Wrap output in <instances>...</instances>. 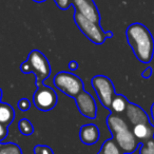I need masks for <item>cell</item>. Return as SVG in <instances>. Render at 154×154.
<instances>
[{"label": "cell", "instance_id": "cell-23", "mask_svg": "<svg viewBox=\"0 0 154 154\" xmlns=\"http://www.w3.org/2000/svg\"><path fill=\"white\" fill-rule=\"evenodd\" d=\"M8 133H9V131H8V127H5V126H3V125L0 124V143H1V141H2L3 139L8 136Z\"/></svg>", "mask_w": 154, "mask_h": 154}, {"label": "cell", "instance_id": "cell-6", "mask_svg": "<svg viewBox=\"0 0 154 154\" xmlns=\"http://www.w3.org/2000/svg\"><path fill=\"white\" fill-rule=\"evenodd\" d=\"M33 103L38 110L48 112L57 103V94L52 88L41 84L37 86V90L33 95Z\"/></svg>", "mask_w": 154, "mask_h": 154}, {"label": "cell", "instance_id": "cell-29", "mask_svg": "<svg viewBox=\"0 0 154 154\" xmlns=\"http://www.w3.org/2000/svg\"><path fill=\"white\" fill-rule=\"evenodd\" d=\"M153 137H154V135H153Z\"/></svg>", "mask_w": 154, "mask_h": 154}, {"label": "cell", "instance_id": "cell-10", "mask_svg": "<svg viewBox=\"0 0 154 154\" xmlns=\"http://www.w3.org/2000/svg\"><path fill=\"white\" fill-rule=\"evenodd\" d=\"M127 117H128L129 122L135 126L138 124H151L149 116L147 115L145 111L141 109L140 107L134 105V103H129L128 107L126 109ZM152 125V124H151Z\"/></svg>", "mask_w": 154, "mask_h": 154}, {"label": "cell", "instance_id": "cell-26", "mask_svg": "<svg viewBox=\"0 0 154 154\" xmlns=\"http://www.w3.org/2000/svg\"><path fill=\"white\" fill-rule=\"evenodd\" d=\"M151 115H152V118H153V125H154V103L151 107Z\"/></svg>", "mask_w": 154, "mask_h": 154}, {"label": "cell", "instance_id": "cell-11", "mask_svg": "<svg viewBox=\"0 0 154 154\" xmlns=\"http://www.w3.org/2000/svg\"><path fill=\"white\" fill-rule=\"evenodd\" d=\"M99 136H100V133H99L98 128L93 124L84 125L79 130V138L85 145H94L98 141Z\"/></svg>", "mask_w": 154, "mask_h": 154}, {"label": "cell", "instance_id": "cell-17", "mask_svg": "<svg viewBox=\"0 0 154 154\" xmlns=\"http://www.w3.org/2000/svg\"><path fill=\"white\" fill-rule=\"evenodd\" d=\"M0 154H22L18 145L14 143H0Z\"/></svg>", "mask_w": 154, "mask_h": 154}, {"label": "cell", "instance_id": "cell-8", "mask_svg": "<svg viewBox=\"0 0 154 154\" xmlns=\"http://www.w3.org/2000/svg\"><path fill=\"white\" fill-rule=\"evenodd\" d=\"M75 101H76V106L78 108V110H79V112L85 117L91 118V119L96 117L97 106L94 98H93V96L90 93L86 92L84 90L82 93H79L75 97Z\"/></svg>", "mask_w": 154, "mask_h": 154}, {"label": "cell", "instance_id": "cell-25", "mask_svg": "<svg viewBox=\"0 0 154 154\" xmlns=\"http://www.w3.org/2000/svg\"><path fill=\"white\" fill-rule=\"evenodd\" d=\"M150 75H151V69H150V68H148L147 70H145L143 72V78H149Z\"/></svg>", "mask_w": 154, "mask_h": 154}, {"label": "cell", "instance_id": "cell-27", "mask_svg": "<svg viewBox=\"0 0 154 154\" xmlns=\"http://www.w3.org/2000/svg\"><path fill=\"white\" fill-rule=\"evenodd\" d=\"M33 1H35V2H37V3H41V2H45V0H33Z\"/></svg>", "mask_w": 154, "mask_h": 154}, {"label": "cell", "instance_id": "cell-24", "mask_svg": "<svg viewBox=\"0 0 154 154\" xmlns=\"http://www.w3.org/2000/svg\"><path fill=\"white\" fill-rule=\"evenodd\" d=\"M77 68H78V63H77L76 61H71L70 63H69V69H70L71 71H75Z\"/></svg>", "mask_w": 154, "mask_h": 154}, {"label": "cell", "instance_id": "cell-4", "mask_svg": "<svg viewBox=\"0 0 154 154\" xmlns=\"http://www.w3.org/2000/svg\"><path fill=\"white\" fill-rule=\"evenodd\" d=\"M54 86L70 97H75L84 91V82L79 77L70 72H59L54 76Z\"/></svg>", "mask_w": 154, "mask_h": 154}, {"label": "cell", "instance_id": "cell-28", "mask_svg": "<svg viewBox=\"0 0 154 154\" xmlns=\"http://www.w3.org/2000/svg\"><path fill=\"white\" fill-rule=\"evenodd\" d=\"M1 98H2V91L0 89V103H1Z\"/></svg>", "mask_w": 154, "mask_h": 154}, {"label": "cell", "instance_id": "cell-20", "mask_svg": "<svg viewBox=\"0 0 154 154\" xmlns=\"http://www.w3.org/2000/svg\"><path fill=\"white\" fill-rule=\"evenodd\" d=\"M34 154H54L52 149L48 146L38 145L34 148Z\"/></svg>", "mask_w": 154, "mask_h": 154}, {"label": "cell", "instance_id": "cell-12", "mask_svg": "<svg viewBox=\"0 0 154 154\" xmlns=\"http://www.w3.org/2000/svg\"><path fill=\"white\" fill-rule=\"evenodd\" d=\"M107 125H108V128H109L110 132H111V134L113 135V136L117 134V133L122 132V131L128 130L129 129L128 124H127L122 117H119V116L115 115V114H113V113L108 116Z\"/></svg>", "mask_w": 154, "mask_h": 154}, {"label": "cell", "instance_id": "cell-9", "mask_svg": "<svg viewBox=\"0 0 154 154\" xmlns=\"http://www.w3.org/2000/svg\"><path fill=\"white\" fill-rule=\"evenodd\" d=\"M113 138L118 145V147L120 148V150L124 152V154L133 153L139 147L137 138L134 136L132 131H130L129 129L122 131V132L117 133L116 135H114Z\"/></svg>", "mask_w": 154, "mask_h": 154}, {"label": "cell", "instance_id": "cell-1", "mask_svg": "<svg viewBox=\"0 0 154 154\" xmlns=\"http://www.w3.org/2000/svg\"><path fill=\"white\" fill-rule=\"evenodd\" d=\"M126 37L135 57L143 63H149L154 54V40L147 26L138 22L130 24Z\"/></svg>", "mask_w": 154, "mask_h": 154}, {"label": "cell", "instance_id": "cell-18", "mask_svg": "<svg viewBox=\"0 0 154 154\" xmlns=\"http://www.w3.org/2000/svg\"><path fill=\"white\" fill-rule=\"evenodd\" d=\"M18 129H19V132L22 135H31L34 132L33 125L26 118H22V119L19 120V122H18Z\"/></svg>", "mask_w": 154, "mask_h": 154}, {"label": "cell", "instance_id": "cell-16", "mask_svg": "<svg viewBox=\"0 0 154 154\" xmlns=\"http://www.w3.org/2000/svg\"><path fill=\"white\" fill-rule=\"evenodd\" d=\"M129 105V101L127 100V98L122 95H115L112 99L111 103V110L115 113H122V112L126 111L127 107Z\"/></svg>", "mask_w": 154, "mask_h": 154}, {"label": "cell", "instance_id": "cell-3", "mask_svg": "<svg viewBox=\"0 0 154 154\" xmlns=\"http://www.w3.org/2000/svg\"><path fill=\"white\" fill-rule=\"evenodd\" d=\"M74 21L82 34L94 45H101L108 37L113 36L112 32H105L100 28L99 23L87 19L78 13L74 14Z\"/></svg>", "mask_w": 154, "mask_h": 154}, {"label": "cell", "instance_id": "cell-22", "mask_svg": "<svg viewBox=\"0 0 154 154\" xmlns=\"http://www.w3.org/2000/svg\"><path fill=\"white\" fill-rule=\"evenodd\" d=\"M58 8L62 11L66 10L71 5V0H54Z\"/></svg>", "mask_w": 154, "mask_h": 154}, {"label": "cell", "instance_id": "cell-21", "mask_svg": "<svg viewBox=\"0 0 154 154\" xmlns=\"http://www.w3.org/2000/svg\"><path fill=\"white\" fill-rule=\"evenodd\" d=\"M17 106H18V109H19L20 111L26 112V111H28V110L30 109L31 103H30V100H29V99H26V98H21L19 101H18Z\"/></svg>", "mask_w": 154, "mask_h": 154}, {"label": "cell", "instance_id": "cell-15", "mask_svg": "<svg viewBox=\"0 0 154 154\" xmlns=\"http://www.w3.org/2000/svg\"><path fill=\"white\" fill-rule=\"evenodd\" d=\"M98 154H124V152L120 150L114 138H110L103 143Z\"/></svg>", "mask_w": 154, "mask_h": 154}, {"label": "cell", "instance_id": "cell-5", "mask_svg": "<svg viewBox=\"0 0 154 154\" xmlns=\"http://www.w3.org/2000/svg\"><path fill=\"white\" fill-rule=\"evenodd\" d=\"M91 84L101 105L106 108H110L112 99L116 94L114 86L109 77L105 75H96L92 78Z\"/></svg>", "mask_w": 154, "mask_h": 154}, {"label": "cell", "instance_id": "cell-19", "mask_svg": "<svg viewBox=\"0 0 154 154\" xmlns=\"http://www.w3.org/2000/svg\"><path fill=\"white\" fill-rule=\"evenodd\" d=\"M138 154H154V137L141 143L138 150Z\"/></svg>", "mask_w": 154, "mask_h": 154}, {"label": "cell", "instance_id": "cell-14", "mask_svg": "<svg viewBox=\"0 0 154 154\" xmlns=\"http://www.w3.org/2000/svg\"><path fill=\"white\" fill-rule=\"evenodd\" d=\"M15 117V111L12 106L0 103V124L9 127Z\"/></svg>", "mask_w": 154, "mask_h": 154}, {"label": "cell", "instance_id": "cell-2", "mask_svg": "<svg viewBox=\"0 0 154 154\" xmlns=\"http://www.w3.org/2000/svg\"><path fill=\"white\" fill-rule=\"evenodd\" d=\"M22 73H33L36 77V86L42 84L51 74V66L48 58L39 50H33L30 52L28 58L20 66Z\"/></svg>", "mask_w": 154, "mask_h": 154}, {"label": "cell", "instance_id": "cell-13", "mask_svg": "<svg viewBox=\"0 0 154 154\" xmlns=\"http://www.w3.org/2000/svg\"><path fill=\"white\" fill-rule=\"evenodd\" d=\"M152 128L153 127H152L151 124H138L133 127L132 133L137 138V140L146 141L153 137L154 132Z\"/></svg>", "mask_w": 154, "mask_h": 154}, {"label": "cell", "instance_id": "cell-7", "mask_svg": "<svg viewBox=\"0 0 154 154\" xmlns=\"http://www.w3.org/2000/svg\"><path fill=\"white\" fill-rule=\"evenodd\" d=\"M71 5L74 7L75 13L80 14L87 19L99 23L100 15L93 0H71Z\"/></svg>", "mask_w": 154, "mask_h": 154}]
</instances>
